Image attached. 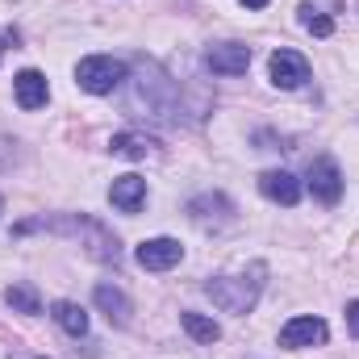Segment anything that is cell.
Returning a JSON list of instances; mask_svg holds the SVG:
<instances>
[{
  "mask_svg": "<svg viewBox=\"0 0 359 359\" xmlns=\"http://www.w3.org/2000/svg\"><path fill=\"white\" fill-rule=\"evenodd\" d=\"M4 301H8L17 313H42V297H38L34 284H13V288L4 292Z\"/></svg>",
  "mask_w": 359,
  "mask_h": 359,
  "instance_id": "14",
  "label": "cell"
},
{
  "mask_svg": "<svg viewBox=\"0 0 359 359\" xmlns=\"http://www.w3.org/2000/svg\"><path fill=\"white\" fill-rule=\"evenodd\" d=\"M96 305L109 313V322H117V326H126L130 322V301H126V292L121 288H113V284H96Z\"/></svg>",
  "mask_w": 359,
  "mask_h": 359,
  "instance_id": "12",
  "label": "cell"
},
{
  "mask_svg": "<svg viewBox=\"0 0 359 359\" xmlns=\"http://www.w3.org/2000/svg\"><path fill=\"white\" fill-rule=\"evenodd\" d=\"M268 72H271V84H276V88H301V84L309 80V63H305L297 50H276L271 63H268Z\"/></svg>",
  "mask_w": 359,
  "mask_h": 359,
  "instance_id": "6",
  "label": "cell"
},
{
  "mask_svg": "<svg viewBox=\"0 0 359 359\" xmlns=\"http://www.w3.org/2000/svg\"><path fill=\"white\" fill-rule=\"evenodd\" d=\"M259 288H264V264H255L251 276H217L205 284V292L213 297V305H222L226 313H247L255 301H259Z\"/></svg>",
  "mask_w": 359,
  "mask_h": 359,
  "instance_id": "1",
  "label": "cell"
},
{
  "mask_svg": "<svg viewBox=\"0 0 359 359\" xmlns=\"http://www.w3.org/2000/svg\"><path fill=\"white\" fill-rule=\"evenodd\" d=\"M50 318H55L59 330H67L72 339L88 334V313H84V305H76V301H55V305H50Z\"/></svg>",
  "mask_w": 359,
  "mask_h": 359,
  "instance_id": "11",
  "label": "cell"
},
{
  "mask_svg": "<svg viewBox=\"0 0 359 359\" xmlns=\"http://www.w3.org/2000/svg\"><path fill=\"white\" fill-rule=\"evenodd\" d=\"M13 92H17V104H21V109H42V104L50 100V84H46L42 72H21V76L13 80Z\"/></svg>",
  "mask_w": 359,
  "mask_h": 359,
  "instance_id": "9",
  "label": "cell"
},
{
  "mask_svg": "<svg viewBox=\"0 0 359 359\" xmlns=\"http://www.w3.org/2000/svg\"><path fill=\"white\" fill-rule=\"evenodd\" d=\"M180 322H184V330H188L196 343H217V339H222V326H217L213 318H205V313H192V309H188V313H180Z\"/></svg>",
  "mask_w": 359,
  "mask_h": 359,
  "instance_id": "13",
  "label": "cell"
},
{
  "mask_svg": "<svg viewBox=\"0 0 359 359\" xmlns=\"http://www.w3.org/2000/svg\"><path fill=\"white\" fill-rule=\"evenodd\" d=\"M76 80H80L84 92L104 96V92H113L126 80V63H121V59H109V55H92V59H84V63L76 67Z\"/></svg>",
  "mask_w": 359,
  "mask_h": 359,
  "instance_id": "2",
  "label": "cell"
},
{
  "mask_svg": "<svg viewBox=\"0 0 359 359\" xmlns=\"http://www.w3.org/2000/svg\"><path fill=\"white\" fill-rule=\"evenodd\" d=\"M259 192L268 201H276V205H297L301 201V184H297L292 172H264L259 176Z\"/></svg>",
  "mask_w": 359,
  "mask_h": 359,
  "instance_id": "10",
  "label": "cell"
},
{
  "mask_svg": "<svg viewBox=\"0 0 359 359\" xmlns=\"http://www.w3.org/2000/svg\"><path fill=\"white\" fill-rule=\"evenodd\" d=\"M0 213H4V201H0Z\"/></svg>",
  "mask_w": 359,
  "mask_h": 359,
  "instance_id": "19",
  "label": "cell"
},
{
  "mask_svg": "<svg viewBox=\"0 0 359 359\" xmlns=\"http://www.w3.org/2000/svg\"><path fill=\"white\" fill-rule=\"evenodd\" d=\"M134 259H138V268H147V271H168L184 259V247H180L176 238H147L134 251Z\"/></svg>",
  "mask_w": 359,
  "mask_h": 359,
  "instance_id": "4",
  "label": "cell"
},
{
  "mask_svg": "<svg viewBox=\"0 0 359 359\" xmlns=\"http://www.w3.org/2000/svg\"><path fill=\"white\" fill-rule=\"evenodd\" d=\"M243 4H247V8H264L268 0H243Z\"/></svg>",
  "mask_w": 359,
  "mask_h": 359,
  "instance_id": "18",
  "label": "cell"
},
{
  "mask_svg": "<svg viewBox=\"0 0 359 359\" xmlns=\"http://www.w3.org/2000/svg\"><path fill=\"white\" fill-rule=\"evenodd\" d=\"M326 339H330V330H326V322H322V318H292V322L280 330V347H288V351L322 347Z\"/></svg>",
  "mask_w": 359,
  "mask_h": 359,
  "instance_id": "3",
  "label": "cell"
},
{
  "mask_svg": "<svg viewBox=\"0 0 359 359\" xmlns=\"http://www.w3.org/2000/svg\"><path fill=\"white\" fill-rule=\"evenodd\" d=\"M109 201L121 209V213H138L142 201H147V180L142 176H117L109 188Z\"/></svg>",
  "mask_w": 359,
  "mask_h": 359,
  "instance_id": "8",
  "label": "cell"
},
{
  "mask_svg": "<svg viewBox=\"0 0 359 359\" xmlns=\"http://www.w3.org/2000/svg\"><path fill=\"white\" fill-rule=\"evenodd\" d=\"M347 330L359 339V301H347Z\"/></svg>",
  "mask_w": 359,
  "mask_h": 359,
  "instance_id": "17",
  "label": "cell"
},
{
  "mask_svg": "<svg viewBox=\"0 0 359 359\" xmlns=\"http://www.w3.org/2000/svg\"><path fill=\"white\" fill-rule=\"evenodd\" d=\"M109 147H113V155H121V159H142L155 142H151L147 134H117Z\"/></svg>",
  "mask_w": 359,
  "mask_h": 359,
  "instance_id": "15",
  "label": "cell"
},
{
  "mask_svg": "<svg viewBox=\"0 0 359 359\" xmlns=\"http://www.w3.org/2000/svg\"><path fill=\"white\" fill-rule=\"evenodd\" d=\"M301 25H305L309 34H318V38H326V34L334 29V21H330V17H322V13H318V8H309V4L301 8Z\"/></svg>",
  "mask_w": 359,
  "mask_h": 359,
  "instance_id": "16",
  "label": "cell"
},
{
  "mask_svg": "<svg viewBox=\"0 0 359 359\" xmlns=\"http://www.w3.org/2000/svg\"><path fill=\"white\" fill-rule=\"evenodd\" d=\"M309 192H313L322 205H334V201L343 196V172H339L334 159H318V163L309 168Z\"/></svg>",
  "mask_w": 359,
  "mask_h": 359,
  "instance_id": "7",
  "label": "cell"
},
{
  "mask_svg": "<svg viewBox=\"0 0 359 359\" xmlns=\"http://www.w3.org/2000/svg\"><path fill=\"white\" fill-rule=\"evenodd\" d=\"M205 63L217 76H243L251 67V46H243V42H217V46H209Z\"/></svg>",
  "mask_w": 359,
  "mask_h": 359,
  "instance_id": "5",
  "label": "cell"
}]
</instances>
